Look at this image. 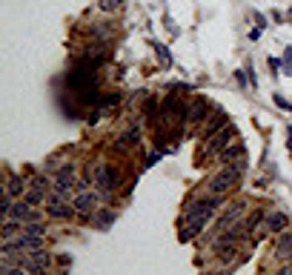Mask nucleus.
<instances>
[{
    "mask_svg": "<svg viewBox=\"0 0 292 275\" xmlns=\"http://www.w3.org/2000/svg\"><path fill=\"white\" fill-rule=\"evenodd\" d=\"M241 175H244V167H238V163H229V167H223L218 175L206 184V189L209 192H215V195H226L229 189H235L241 184Z\"/></svg>",
    "mask_w": 292,
    "mask_h": 275,
    "instance_id": "1",
    "label": "nucleus"
},
{
    "mask_svg": "<svg viewBox=\"0 0 292 275\" xmlns=\"http://www.w3.org/2000/svg\"><path fill=\"white\" fill-rule=\"evenodd\" d=\"M215 212H204V215H192V218H181V224H178V241L181 244H186V241H195L201 232L206 230V224L212 221Z\"/></svg>",
    "mask_w": 292,
    "mask_h": 275,
    "instance_id": "2",
    "label": "nucleus"
},
{
    "mask_svg": "<svg viewBox=\"0 0 292 275\" xmlns=\"http://www.w3.org/2000/svg\"><path fill=\"white\" fill-rule=\"evenodd\" d=\"M238 141V132H235V126H223L218 135H212L209 141L204 143V158H218L226 146H232V143Z\"/></svg>",
    "mask_w": 292,
    "mask_h": 275,
    "instance_id": "3",
    "label": "nucleus"
},
{
    "mask_svg": "<svg viewBox=\"0 0 292 275\" xmlns=\"http://www.w3.org/2000/svg\"><path fill=\"white\" fill-rule=\"evenodd\" d=\"M95 184L100 192H115L121 187V172L112 163H97L95 167Z\"/></svg>",
    "mask_w": 292,
    "mask_h": 275,
    "instance_id": "4",
    "label": "nucleus"
},
{
    "mask_svg": "<svg viewBox=\"0 0 292 275\" xmlns=\"http://www.w3.org/2000/svg\"><path fill=\"white\" fill-rule=\"evenodd\" d=\"M6 218H12V221H20V224H29V221H40V212H35V209H32V204H26V201L20 198L18 204L9 206V212L3 215V221H6Z\"/></svg>",
    "mask_w": 292,
    "mask_h": 275,
    "instance_id": "5",
    "label": "nucleus"
},
{
    "mask_svg": "<svg viewBox=\"0 0 292 275\" xmlns=\"http://www.w3.org/2000/svg\"><path fill=\"white\" fill-rule=\"evenodd\" d=\"M75 187H78V184H75V169L63 167L61 175H57V181H54V195L69 201V195H72V189H75Z\"/></svg>",
    "mask_w": 292,
    "mask_h": 275,
    "instance_id": "6",
    "label": "nucleus"
},
{
    "mask_svg": "<svg viewBox=\"0 0 292 275\" xmlns=\"http://www.w3.org/2000/svg\"><path fill=\"white\" fill-rule=\"evenodd\" d=\"M75 209L83 215H92L97 212V204H100V198H97V192H86V189H80V195H75Z\"/></svg>",
    "mask_w": 292,
    "mask_h": 275,
    "instance_id": "7",
    "label": "nucleus"
},
{
    "mask_svg": "<svg viewBox=\"0 0 292 275\" xmlns=\"http://www.w3.org/2000/svg\"><path fill=\"white\" fill-rule=\"evenodd\" d=\"M75 206V204H72ZM69 204H66V198H57L52 192V198H49V204H46V212L54 215V218H61V221H66V218H72L75 215V209H72Z\"/></svg>",
    "mask_w": 292,
    "mask_h": 275,
    "instance_id": "8",
    "label": "nucleus"
},
{
    "mask_svg": "<svg viewBox=\"0 0 292 275\" xmlns=\"http://www.w3.org/2000/svg\"><path fill=\"white\" fill-rule=\"evenodd\" d=\"M223 126H229V115H226V112H215V115H209V118L204 121V138L209 141L212 135L221 132Z\"/></svg>",
    "mask_w": 292,
    "mask_h": 275,
    "instance_id": "9",
    "label": "nucleus"
},
{
    "mask_svg": "<svg viewBox=\"0 0 292 275\" xmlns=\"http://www.w3.org/2000/svg\"><path fill=\"white\" fill-rule=\"evenodd\" d=\"M244 209H247V204H235V206L229 209V212H226V215L221 218V221H218V224L212 227V235H218V232H223V230H232V227L238 224V218L244 215Z\"/></svg>",
    "mask_w": 292,
    "mask_h": 275,
    "instance_id": "10",
    "label": "nucleus"
},
{
    "mask_svg": "<svg viewBox=\"0 0 292 275\" xmlns=\"http://www.w3.org/2000/svg\"><path fill=\"white\" fill-rule=\"evenodd\" d=\"M272 252L278 258H292V232L283 230V232H275V241H272Z\"/></svg>",
    "mask_w": 292,
    "mask_h": 275,
    "instance_id": "11",
    "label": "nucleus"
},
{
    "mask_svg": "<svg viewBox=\"0 0 292 275\" xmlns=\"http://www.w3.org/2000/svg\"><path fill=\"white\" fill-rule=\"evenodd\" d=\"M218 163L221 167H229V163H238V167H244V143H232V146H226V149L218 155Z\"/></svg>",
    "mask_w": 292,
    "mask_h": 275,
    "instance_id": "12",
    "label": "nucleus"
},
{
    "mask_svg": "<svg viewBox=\"0 0 292 275\" xmlns=\"http://www.w3.org/2000/svg\"><path fill=\"white\" fill-rule=\"evenodd\" d=\"M209 118V100L206 98H195L189 103V124H204Z\"/></svg>",
    "mask_w": 292,
    "mask_h": 275,
    "instance_id": "13",
    "label": "nucleus"
},
{
    "mask_svg": "<svg viewBox=\"0 0 292 275\" xmlns=\"http://www.w3.org/2000/svg\"><path fill=\"white\" fill-rule=\"evenodd\" d=\"M286 227H289V218H286L283 212H269V215L264 218V224H261V230H264V232H272V235H275V232H283Z\"/></svg>",
    "mask_w": 292,
    "mask_h": 275,
    "instance_id": "14",
    "label": "nucleus"
},
{
    "mask_svg": "<svg viewBox=\"0 0 292 275\" xmlns=\"http://www.w3.org/2000/svg\"><path fill=\"white\" fill-rule=\"evenodd\" d=\"M141 143V129L138 126H132V129H126L124 135H121V141L115 143L118 149H132V146H138Z\"/></svg>",
    "mask_w": 292,
    "mask_h": 275,
    "instance_id": "15",
    "label": "nucleus"
},
{
    "mask_svg": "<svg viewBox=\"0 0 292 275\" xmlns=\"http://www.w3.org/2000/svg\"><path fill=\"white\" fill-rule=\"evenodd\" d=\"M118 215L112 212V209H97V212H92V224H95L97 230H109L112 224H115Z\"/></svg>",
    "mask_w": 292,
    "mask_h": 275,
    "instance_id": "16",
    "label": "nucleus"
},
{
    "mask_svg": "<svg viewBox=\"0 0 292 275\" xmlns=\"http://www.w3.org/2000/svg\"><path fill=\"white\" fill-rule=\"evenodd\" d=\"M20 198H23L26 204L37 206V204H43V201H46V192H43V189H37V187H32V189H26V192H23Z\"/></svg>",
    "mask_w": 292,
    "mask_h": 275,
    "instance_id": "17",
    "label": "nucleus"
},
{
    "mask_svg": "<svg viewBox=\"0 0 292 275\" xmlns=\"http://www.w3.org/2000/svg\"><path fill=\"white\" fill-rule=\"evenodd\" d=\"M118 103H121V95H118V92H112V95H103V98H100V109H97V112H100V115H106L109 109H115Z\"/></svg>",
    "mask_w": 292,
    "mask_h": 275,
    "instance_id": "18",
    "label": "nucleus"
},
{
    "mask_svg": "<svg viewBox=\"0 0 292 275\" xmlns=\"http://www.w3.org/2000/svg\"><path fill=\"white\" fill-rule=\"evenodd\" d=\"M264 218H266V215L261 212V209H255V212H252V215L247 218V221H244V230H247L249 235H252V230H258V227L264 224Z\"/></svg>",
    "mask_w": 292,
    "mask_h": 275,
    "instance_id": "19",
    "label": "nucleus"
},
{
    "mask_svg": "<svg viewBox=\"0 0 292 275\" xmlns=\"http://www.w3.org/2000/svg\"><path fill=\"white\" fill-rule=\"evenodd\" d=\"M6 192H9L12 198H15V195H23V192H26V181H23V178H9Z\"/></svg>",
    "mask_w": 292,
    "mask_h": 275,
    "instance_id": "20",
    "label": "nucleus"
},
{
    "mask_svg": "<svg viewBox=\"0 0 292 275\" xmlns=\"http://www.w3.org/2000/svg\"><path fill=\"white\" fill-rule=\"evenodd\" d=\"M155 54L160 58V63H163V66H172V52H169L166 43H155Z\"/></svg>",
    "mask_w": 292,
    "mask_h": 275,
    "instance_id": "21",
    "label": "nucleus"
},
{
    "mask_svg": "<svg viewBox=\"0 0 292 275\" xmlns=\"http://www.w3.org/2000/svg\"><path fill=\"white\" fill-rule=\"evenodd\" d=\"M29 187H37V189H43V192H46V189L52 187V184H49V178H43V175H35V178H32V184H29Z\"/></svg>",
    "mask_w": 292,
    "mask_h": 275,
    "instance_id": "22",
    "label": "nucleus"
},
{
    "mask_svg": "<svg viewBox=\"0 0 292 275\" xmlns=\"http://www.w3.org/2000/svg\"><path fill=\"white\" fill-rule=\"evenodd\" d=\"M283 72L292 75V46H286V52H283Z\"/></svg>",
    "mask_w": 292,
    "mask_h": 275,
    "instance_id": "23",
    "label": "nucleus"
},
{
    "mask_svg": "<svg viewBox=\"0 0 292 275\" xmlns=\"http://www.w3.org/2000/svg\"><path fill=\"white\" fill-rule=\"evenodd\" d=\"M121 3H124V0H100V9H103V12H115Z\"/></svg>",
    "mask_w": 292,
    "mask_h": 275,
    "instance_id": "24",
    "label": "nucleus"
},
{
    "mask_svg": "<svg viewBox=\"0 0 292 275\" xmlns=\"http://www.w3.org/2000/svg\"><path fill=\"white\" fill-rule=\"evenodd\" d=\"M269 69H272V75H278L283 69V61L281 58H269Z\"/></svg>",
    "mask_w": 292,
    "mask_h": 275,
    "instance_id": "25",
    "label": "nucleus"
},
{
    "mask_svg": "<svg viewBox=\"0 0 292 275\" xmlns=\"http://www.w3.org/2000/svg\"><path fill=\"white\" fill-rule=\"evenodd\" d=\"M235 80H238V86H247V83H249V75H247L244 69H238V72H235Z\"/></svg>",
    "mask_w": 292,
    "mask_h": 275,
    "instance_id": "26",
    "label": "nucleus"
},
{
    "mask_svg": "<svg viewBox=\"0 0 292 275\" xmlns=\"http://www.w3.org/2000/svg\"><path fill=\"white\" fill-rule=\"evenodd\" d=\"M272 100H275V106H281V109H292V106H289V100L281 98V95H272Z\"/></svg>",
    "mask_w": 292,
    "mask_h": 275,
    "instance_id": "27",
    "label": "nucleus"
},
{
    "mask_svg": "<svg viewBox=\"0 0 292 275\" xmlns=\"http://www.w3.org/2000/svg\"><path fill=\"white\" fill-rule=\"evenodd\" d=\"M252 18H255V23H258V26H261V29L266 26V18H264V15H261V12H252Z\"/></svg>",
    "mask_w": 292,
    "mask_h": 275,
    "instance_id": "28",
    "label": "nucleus"
},
{
    "mask_svg": "<svg viewBox=\"0 0 292 275\" xmlns=\"http://www.w3.org/2000/svg\"><path fill=\"white\" fill-rule=\"evenodd\" d=\"M247 75H249V83H252V89L258 86V78H255V69L252 66H247Z\"/></svg>",
    "mask_w": 292,
    "mask_h": 275,
    "instance_id": "29",
    "label": "nucleus"
},
{
    "mask_svg": "<svg viewBox=\"0 0 292 275\" xmlns=\"http://www.w3.org/2000/svg\"><path fill=\"white\" fill-rule=\"evenodd\" d=\"M261 32H264V29H261V26H255L252 32H249V40H258V37H261Z\"/></svg>",
    "mask_w": 292,
    "mask_h": 275,
    "instance_id": "30",
    "label": "nucleus"
},
{
    "mask_svg": "<svg viewBox=\"0 0 292 275\" xmlns=\"http://www.w3.org/2000/svg\"><path fill=\"white\" fill-rule=\"evenodd\" d=\"M158 160H160V155H158V152H152L149 158H146V167H152V163H158Z\"/></svg>",
    "mask_w": 292,
    "mask_h": 275,
    "instance_id": "31",
    "label": "nucleus"
},
{
    "mask_svg": "<svg viewBox=\"0 0 292 275\" xmlns=\"http://www.w3.org/2000/svg\"><path fill=\"white\" fill-rule=\"evenodd\" d=\"M286 146H289V158H292V126L286 129Z\"/></svg>",
    "mask_w": 292,
    "mask_h": 275,
    "instance_id": "32",
    "label": "nucleus"
},
{
    "mask_svg": "<svg viewBox=\"0 0 292 275\" xmlns=\"http://www.w3.org/2000/svg\"><path fill=\"white\" fill-rule=\"evenodd\" d=\"M283 272H286V275H292V264H289V266H286V269H283Z\"/></svg>",
    "mask_w": 292,
    "mask_h": 275,
    "instance_id": "33",
    "label": "nucleus"
},
{
    "mask_svg": "<svg viewBox=\"0 0 292 275\" xmlns=\"http://www.w3.org/2000/svg\"><path fill=\"white\" fill-rule=\"evenodd\" d=\"M286 20H292V9H289V12H286Z\"/></svg>",
    "mask_w": 292,
    "mask_h": 275,
    "instance_id": "34",
    "label": "nucleus"
}]
</instances>
